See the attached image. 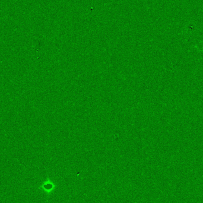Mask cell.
Here are the masks:
<instances>
[{"mask_svg":"<svg viewBox=\"0 0 203 203\" xmlns=\"http://www.w3.org/2000/svg\"><path fill=\"white\" fill-rule=\"evenodd\" d=\"M56 184L50 180H48L43 182V184L40 186L41 189L48 194L51 193L56 188Z\"/></svg>","mask_w":203,"mask_h":203,"instance_id":"obj_1","label":"cell"}]
</instances>
